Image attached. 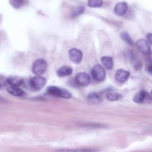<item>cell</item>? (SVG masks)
I'll return each instance as SVG.
<instances>
[{
  "mask_svg": "<svg viewBox=\"0 0 152 152\" xmlns=\"http://www.w3.org/2000/svg\"><path fill=\"white\" fill-rule=\"evenodd\" d=\"M47 92L49 94L55 96L62 97L64 99H69L72 95L71 93L64 88H61L56 86H49L47 88Z\"/></svg>",
  "mask_w": 152,
  "mask_h": 152,
  "instance_id": "obj_1",
  "label": "cell"
},
{
  "mask_svg": "<svg viewBox=\"0 0 152 152\" xmlns=\"http://www.w3.org/2000/svg\"><path fill=\"white\" fill-rule=\"evenodd\" d=\"M48 67L47 62L43 59H38L36 60L32 65V72L36 75L43 74L46 70Z\"/></svg>",
  "mask_w": 152,
  "mask_h": 152,
  "instance_id": "obj_2",
  "label": "cell"
},
{
  "mask_svg": "<svg viewBox=\"0 0 152 152\" xmlns=\"http://www.w3.org/2000/svg\"><path fill=\"white\" fill-rule=\"evenodd\" d=\"M91 76L94 80L96 81H102L106 77V71L104 68L100 64L96 65L91 69Z\"/></svg>",
  "mask_w": 152,
  "mask_h": 152,
  "instance_id": "obj_3",
  "label": "cell"
},
{
  "mask_svg": "<svg viewBox=\"0 0 152 152\" xmlns=\"http://www.w3.org/2000/svg\"><path fill=\"white\" fill-rule=\"evenodd\" d=\"M46 80L40 75H36L32 77L29 81V84L31 88L35 90L42 89L46 84Z\"/></svg>",
  "mask_w": 152,
  "mask_h": 152,
  "instance_id": "obj_4",
  "label": "cell"
},
{
  "mask_svg": "<svg viewBox=\"0 0 152 152\" xmlns=\"http://www.w3.org/2000/svg\"><path fill=\"white\" fill-rule=\"evenodd\" d=\"M136 45L138 50L142 53L148 55L151 53V48L147 40L140 39L136 42Z\"/></svg>",
  "mask_w": 152,
  "mask_h": 152,
  "instance_id": "obj_5",
  "label": "cell"
},
{
  "mask_svg": "<svg viewBox=\"0 0 152 152\" xmlns=\"http://www.w3.org/2000/svg\"><path fill=\"white\" fill-rule=\"evenodd\" d=\"M91 81L90 76L85 72H80L75 77V82L81 86H88Z\"/></svg>",
  "mask_w": 152,
  "mask_h": 152,
  "instance_id": "obj_6",
  "label": "cell"
},
{
  "mask_svg": "<svg viewBox=\"0 0 152 152\" xmlns=\"http://www.w3.org/2000/svg\"><path fill=\"white\" fill-rule=\"evenodd\" d=\"M69 56L71 61L75 64H78L81 62L83 58L82 52L76 48H72L69 51Z\"/></svg>",
  "mask_w": 152,
  "mask_h": 152,
  "instance_id": "obj_7",
  "label": "cell"
},
{
  "mask_svg": "<svg viewBox=\"0 0 152 152\" xmlns=\"http://www.w3.org/2000/svg\"><path fill=\"white\" fill-rule=\"evenodd\" d=\"M150 97L151 96L148 93L145 91H141L134 95L133 101L136 103L142 104L147 100L150 99Z\"/></svg>",
  "mask_w": 152,
  "mask_h": 152,
  "instance_id": "obj_8",
  "label": "cell"
},
{
  "mask_svg": "<svg viewBox=\"0 0 152 152\" xmlns=\"http://www.w3.org/2000/svg\"><path fill=\"white\" fill-rule=\"evenodd\" d=\"M129 72L122 69H119L115 73V78L118 82L124 83L129 77Z\"/></svg>",
  "mask_w": 152,
  "mask_h": 152,
  "instance_id": "obj_9",
  "label": "cell"
},
{
  "mask_svg": "<svg viewBox=\"0 0 152 152\" xmlns=\"http://www.w3.org/2000/svg\"><path fill=\"white\" fill-rule=\"evenodd\" d=\"M56 152H96L98 151L93 148H63L55 150Z\"/></svg>",
  "mask_w": 152,
  "mask_h": 152,
  "instance_id": "obj_10",
  "label": "cell"
},
{
  "mask_svg": "<svg viewBox=\"0 0 152 152\" xmlns=\"http://www.w3.org/2000/svg\"><path fill=\"white\" fill-rule=\"evenodd\" d=\"M127 8L128 6L126 3H125V2H121L118 3L115 5L114 12L116 15L118 16H121L126 12V11H127Z\"/></svg>",
  "mask_w": 152,
  "mask_h": 152,
  "instance_id": "obj_11",
  "label": "cell"
},
{
  "mask_svg": "<svg viewBox=\"0 0 152 152\" xmlns=\"http://www.w3.org/2000/svg\"><path fill=\"white\" fill-rule=\"evenodd\" d=\"M7 83L12 87H18L23 83V80L18 77H11L7 79Z\"/></svg>",
  "mask_w": 152,
  "mask_h": 152,
  "instance_id": "obj_12",
  "label": "cell"
},
{
  "mask_svg": "<svg viewBox=\"0 0 152 152\" xmlns=\"http://www.w3.org/2000/svg\"><path fill=\"white\" fill-rule=\"evenodd\" d=\"M72 72V68L68 66H62L60 67L56 71V74L59 77H65L69 75Z\"/></svg>",
  "mask_w": 152,
  "mask_h": 152,
  "instance_id": "obj_13",
  "label": "cell"
},
{
  "mask_svg": "<svg viewBox=\"0 0 152 152\" xmlns=\"http://www.w3.org/2000/svg\"><path fill=\"white\" fill-rule=\"evenodd\" d=\"M101 62L104 68L107 69H111L113 67V59L110 56H105L102 58Z\"/></svg>",
  "mask_w": 152,
  "mask_h": 152,
  "instance_id": "obj_14",
  "label": "cell"
},
{
  "mask_svg": "<svg viewBox=\"0 0 152 152\" xmlns=\"http://www.w3.org/2000/svg\"><path fill=\"white\" fill-rule=\"evenodd\" d=\"M7 90L10 94L14 96L19 97V96H22L24 94V91L21 89L19 88L18 87H10L7 88Z\"/></svg>",
  "mask_w": 152,
  "mask_h": 152,
  "instance_id": "obj_15",
  "label": "cell"
},
{
  "mask_svg": "<svg viewBox=\"0 0 152 152\" xmlns=\"http://www.w3.org/2000/svg\"><path fill=\"white\" fill-rule=\"evenodd\" d=\"M122 98V94L116 92H109L106 94V99L109 101H116Z\"/></svg>",
  "mask_w": 152,
  "mask_h": 152,
  "instance_id": "obj_16",
  "label": "cell"
},
{
  "mask_svg": "<svg viewBox=\"0 0 152 152\" xmlns=\"http://www.w3.org/2000/svg\"><path fill=\"white\" fill-rule=\"evenodd\" d=\"M28 0H10V3L15 8H20L28 2Z\"/></svg>",
  "mask_w": 152,
  "mask_h": 152,
  "instance_id": "obj_17",
  "label": "cell"
},
{
  "mask_svg": "<svg viewBox=\"0 0 152 152\" xmlns=\"http://www.w3.org/2000/svg\"><path fill=\"white\" fill-rule=\"evenodd\" d=\"M87 99L90 102L93 103H99L101 101V97L96 93H90L87 96Z\"/></svg>",
  "mask_w": 152,
  "mask_h": 152,
  "instance_id": "obj_18",
  "label": "cell"
},
{
  "mask_svg": "<svg viewBox=\"0 0 152 152\" xmlns=\"http://www.w3.org/2000/svg\"><path fill=\"white\" fill-rule=\"evenodd\" d=\"M102 0H88V5L92 8H98L102 5Z\"/></svg>",
  "mask_w": 152,
  "mask_h": 152,
  "instance_id": "obj_19",
  "label": "cell"
},
{
  "mask_svg": "<svg viewBox=\"0 0 152 152\" xmlns=\"http://www.w3.org/2000/svg\"><path fill=\"white\" fill-rule=\"evenodd\" d=\"M121 37L122 39V40H124L126 43L131 46L133 45V42L128 33H127L126 32H123L121 33Z\"/></svg>",
  "mask_w": 152,
  "mask_h": 152,
  "instance_id": "obj_20",
  "label": "cell"
},
{
  "mask_svg": "<svg viewBox=\"0 0 152 152\" xmlns=\"http://www.w3.org/2000/svg\"><path fill=\"white\" fill-rule=\"evenodd\" d=\"M84 8L83 6L77 7L75 8V10L73 11V12H72V17H77V15H80V14L83 13V12L84 11Z\"/></svg>",
  "mask_w": 152,
  "mask_h": 152,
  "instance_id": "obj_21",
  "label": "cell"
},
{
  "mask_svg": "<svg viewBox=\"0 0 152 152\" xmlns=\"http://www.w3.org/2000/svg\"><path fill=\"white\" fill-rule=\"evenodd\" d=\"M147 40H148L150 43H151V33H148L147 35Z\"/></svg>",
  "mask_w": 152,
  "mask_h": 152,
  "instance_id": "obj_22",
  "label": "cell"
},
{
  "mask_svg": "<svg viewBox=\"0 0 152 152\" xmlns=\"http://www.w3.org/2000/svg\"><path fill=\"white\" fill-rule=\"evenodd\" d=\"M5 100L4 99V98H2V97H0V102H5Z\"/></svg>",
  "mask_w": 152,
  "mask_h": 152,
  "instance_id": "obj_23",
  "label": "cell"
},
{
  "mask_svg": "<svg viewBox=\"0 0 152 152\" xmlns=\"http://www.w3.org/2000/svg\"><path fill=\"white\" fill-rule=\"evenodd\" d=\"M1 88V84H0V88Z\"/></svg>",
  "mask_w": 152,
  "mask_h": 152,
  "instance_id": "obj_24",
  "label": "cell"
}]
</instances>
